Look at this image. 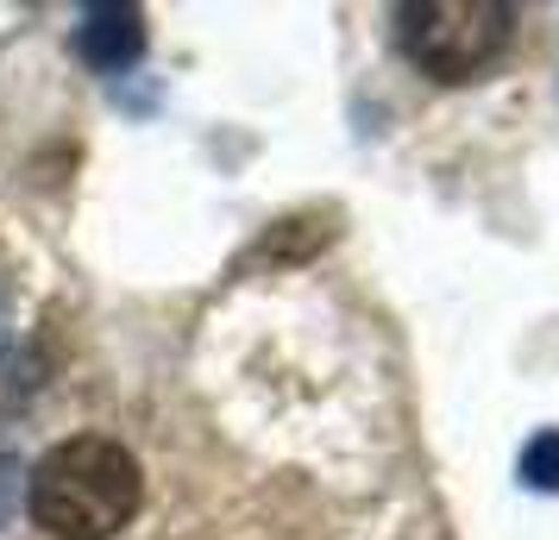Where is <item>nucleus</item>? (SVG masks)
Instances as JSON below:
<instances>
[{"label":"nucleus","mask_w":559,"mask_h":540,"mask_svg":"<svg viewBox=\"0 0 559 540\" xmlns=\"http://www.w3.org/2000/svg\"><path fill=\"white\" fill-rule=\"evenodd\" d=\"M32 521L57 540H107L120 535L145 503V471L120 440L76 434L32 465Z\"/></svg>","instance_id":"f257e3e1"},{"label":"nucleus","mask_w":559,"mask_h":540,"mask_svg":"<svg viewBox=\"0 0 559 540\" xmlns=\"http://www.w3.org/2000/svg\"><path fill=\"white\" fill-rule=\"evenodd\" d=\"M408 63L433 82H472L509 51L515 7L503 0H415L396 13Z\"/></svg>","instance_id":"f03ea898"},{"label":"nucleus","mask_w":559,"mask_h":540,"mask_svg":"<svg viewBox=\"0 0 559 540\" xmlns=\"http://www.w3.org/2000/svg\"><path fill=\"white\" fill-rule=\"evenodd\" d=\"M76 57L88 70H132L145 57V13L139 7H95L76 26Z\"/></svg>","instance_id":"7ed1b4c3"},{"label":"nucleus","mask_w":559,"mask_h":540,"mask_svg":"<svg viewBox=\"0 0 559 540\" xmlns=\"http://www.w3.org/2000/svg\"><path fill=\"white\" fill-rule=\"evenodd\" d=\"M522 484L559 490V434H534L528 446H522Z\"/></svg>","instance_id":"20e7f679"},{"label":"nucleus","mask_w":559,"mask_h":540,"mask_svg":"<svg viewBox=\"0 0 559 540\" xmlns=\"http://www.w3.org/2000/svg\"><path fill=\"white\" fill-rule=\"evenodd\" d=\"M0 346H7V289H0Z\"/></svg>","instance_id":"39448f33"}]
</instances>
